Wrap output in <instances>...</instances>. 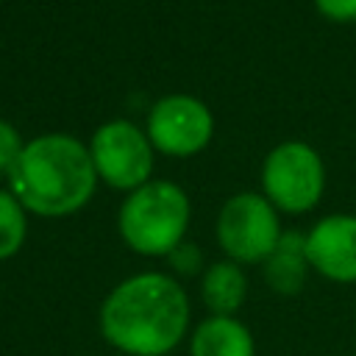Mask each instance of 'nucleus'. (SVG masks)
<instances>
[{"label":"nucleus","mask_w":356,"mask_h":356,"mask_svg":"<svg viewBox=\"0 0 356 356\" xmlns=\"http://www.w3.org/2000/svg\"><path fill=\"white\" fill-rule=\"evenodd\" d=\"M211 111L189 95H167L147 114V139L167 156H192L211 139Z\"/></svg>","instance_id":"nucleus-7"},{"label":"nucleus","mask_w":356,"mask_h":356,"mask_svg":"<svg viewBox=\"0 0 356 356\" xmlns=\"http://www.w3.org/2000/svg\"><path fill=\"white\" fill-rule=\"evenodd\" d=\"M11 195L25 211L64 217L86 206L95 192L97 170L89 147L70 134H42L28 142L8 170Z\"/></svg>","instance_id":"nucleus-2"},{"label":"nucleus","mask_w":356,"mask_h":356,"mask_svg":"<svg viewBox=\"0 0 356 356\" xmlns=\"http://www.w3.org/2000/svg\"><path fill=\"white\" fill-rule=\"evenodd\" d=\"M22 139L17 134V128L6 120H0V172H8L14 167V161L22 153Z\"/></svg>","instance_id":"nucleus-14"},{"label":"nucleus","mask_w":356,"mask_h":356,"mask_svg":"<svg viewBox=\"0 0 356 356\" xmlns=\"http://www.w3.org/2000/svg\"><path fill=\"white\" fill-rule=\"evenodd\" d=\"M264 281L278 295H298L306 284L309 259H306V234L284 231L275 250L261 261Z\"/></svg>","instance_id":"nucleus-10"},{"label":"nucleus","mask_w":356,"mask_h":356,"mask_svg":"<svg viewBox=\"0 0 356 356\" xmlns=\"http://www.w3.org/2000/svg\"><path fill=\"white\" fill-rule=\"evenodd\" d=\"M317 11L334 22H353L356 19V0H314Z\"/></svg>","instance_id":"nucleus-15"},{"label":"nucleus","mask_w":356,"mask_h":356,"mask_svg":"<svg viewBox=\"0 0 356 356\" xmlns=\"http://www.w3.org/2000/svg\"><path fill=\"white\" fill-rule=\"evenodd\" d=\"M278 209L256 192H239L225 200L217 217V242L236 264H261L281 239Z\"/></svg>","instance_id":"nucleus-4"},{"label":"nucleus","mask_w":356,"mask_h":356,"mask_svg":"<svg viewBox=\"0 0 356 356\" xmlns=\"http://www.w3.org/2000/svg\"><path fill=\"white\" fill-rule=\"evenodd\" d=\"M192 206L186 192L170 181H147L134 189L120 209V236L142 256H170L184 242Z\"/></svg>","instance_id":"nucleus-3"},{"label":"nucleus","mask_w":356,"mask_h":356,"mask_svg":"<svg viewBox=\"0 0 356 356\" xmlns=\"http://www.w3.org/2000/svg\"><path fill=\"white\" fill-rule=\"evenodd\" d=\"M89 153L97 178H103L114 189L134 192L150 178L153 170L150 139L128 120H114L100 125L92 136Z\"/></svg>","instance_id":"nucleus-6"},{"label":"nucleus","mask_w":356,"mask_h":356,"mask_svg":"<svg viewBox=\"0 0 356 356\" xmlns=\"http://www.w3.org/2000/svg\"><path fill=\"white\" fill-rule=\"evenodd\" d=\"M25 231H28V222H25L22 203L11 192L0 189V261L11 259L22 248Z\"/></svg>","instance_id":"nucleus-12"},{"label":"nucleus","mask_w":356,"mask_h":356,"mask_svg":"<svg viewBox=\"0 0 356 356\" xmlns=\"http://www.w3.org/2000/svg\"><path fill=\"white\" fill-rule=\"evenodd\" d=\"M306 259L334 284H356V217L328 214L306 234Z\"/></svg>","instance_id":"nucleus-8"},{"label":"nucleus","mask_w":356,"mask_h":356,"mask_svg":"<svg viewBox=\"0 0 356 356\" xmlns=\"http://www.w3.org/2000/svg\"><path fill=\"white\" fill-rule=\"evenodd\" d=\"M264 197L286 214H303L317 206L325 186L320 156L303 142H284L273 147L261 167Z\"/></svg>","instance_id":"nucleus-5"},{"label":"nucleus","mask_w":356,"mask_h":356,"mask_svg":"<svg viewBox=\"0 0 356 356\" xmlns=\"http://www.w3.org/2000/svg\"><path fill=\"white\" fill-rule=\"evenodd\" d=\"M189 356H256V337L239 317L209 314L189 331Z\"/></svg>","instance_id":"nucleus-9"},{"label":"nucleus","mask_w":356,"mask_h":356,"mask_svg":"<svg viewBox=\"0 0 356 356\" xmlns=\"http://www.w3.org/2000/svg\"><path fill=\"white\" fill-rule=\"evenodd\" d=\"M192 306L175 275L145 270L122 278L100 303L103 339L122 356H167L189 337Z\"/></svg>","instance_id":"nucleus-1"},{"label":"nucleus","mask_w":356,"mask_h":356,"mask_svg":"<svg viewBox=\"0 0 356 356\" xmlns=\"http://www.w3.org/2000/svg\"><path fill=\"white\" fill-rule=\"evenodd\" d=\"M350 356H356V353H350Z\"/></svg>","instance_id":"nucleus-16"},{"label":"nucleus","mask_w":356,"mask_h":356,"mask_svg":"<svg viewBox=\"0 0 356 356\" xmlns=\"http://www.w3.org/2000/svg\"><path fill=\"white\" fill-rule=\"evenodd\" d=\"M167 261H170V267H172V273L175 275H203V250L195 245V242H181V245H175L172 250H170V256H167Z\"/></svg>","instance_id":"nucleus-13"},{"label":"nucleus","mask_w":356,"mask_h":356,"mask_svg":"<svg viewBox=\"0 0 356 356\" xmlns=\"http://www.w3.org/2000/svg\"><path fill=\"white\" fill-rule=\"evenodd\" d=\"M248 298V278L242 273V264L222 259L203 270L200 275V300L209 309V314L220 317H236Z\"/></svg>","instance_id":"nucleus-11"}]
</instances>
